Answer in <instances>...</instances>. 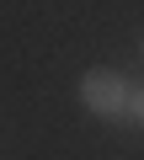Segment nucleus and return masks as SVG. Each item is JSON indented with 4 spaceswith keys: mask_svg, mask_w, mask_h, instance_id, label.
Wrapping results in <instances>:
<instances>
[{
    "mask_svg": "<svg viewBox=\"0 0 144 160\" xmlns=\"http://www.w3.org/2000/svg\"><path fill=\"white\" fill-rule=\"evenodd\" d=\"M128 123H139V128H144V86L133 91V107H128Z\"/></svg>",
    "mask_w": 144,
    "mask_h": 160,
    "instance_id": "2",
    "label": "nucleus"
},
{
    "mask_svg": "<svg viewBox=\"0 0 144 160\" xmlns=\"http://www.w3.org/2000/svg\"><path fill=\"white\" fill-rule=\"evenodd\" d=\"M139 59H144V43H139Z\"/></svg>",
    "mask_w": 144,
    "mask_h": 160,
    "instance_id": "3",
    "label": "nucleus"
},
{
    "mask_svg": "<svg viewBox=\"0 0 144 160\" xmlns=\"http://www.w3.org/2000/svg\"><path fill=\"white\" fill-rule=\"evenodd\" d=\"M80 107L91 118H107V123H128V107H133V86L123 69H107V64H91L80 75Z\"/></svg>",
    "mask_w": 144,
    "mask_h": 160,
    "instance_id": "1",
    "label": "nucleus"
}]
</instances>
